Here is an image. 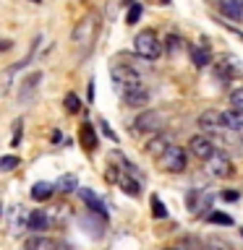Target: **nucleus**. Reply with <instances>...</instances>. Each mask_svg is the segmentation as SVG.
Masks as SVG:
<instances>
[{
	"instance_id": "nucleus-17",
	"label": "nucleus",
	"mask_w": 243,
	"mask_h": 250,
	"mask_svg": "<svg viewBox=\"0 0 243 250\" xmlns=\"http://www.w3.org/2000/svg\"><path fill=\"white\" fill-rule=\"evenodd\" d=\"M47 227H50V216H47L45 211H31V214H29V229L45 232Z\"/></svg>"
},
{
	"instance_id": "nucleus-33",
	"label": "nucleus",
	"mask_w": 243,
	"mask_h": 250,
	"mask_svg": "<svg viewBox=\"0 0 243 250\" xmlns=\"http://www.w3.org/2000/svg\"><path fill=\"white\" fill-rule=\"evenodd\" d=\"M222 198H225V201H238V193H235V190H225Z\"/></svg>"
},
{
	"instance_id": "nucleus-29",
	"label": "nucleus",
	"mask_w": 243,
	"mask_h": 250,
	"mask_svg": "<svg viewBox=\"0 0 243 250\" xmlns=\"http://www.w3.org/2000/svg\"><path fill=\"white\" fill-rule=\"evenodd\" d=\"M152 214H154L157 219H165V216H168V208L162 206V201L157 198V195H152Z\"/></svg>"
},
{
	"instance_id": "nucleus-14",
	"label": "nucleus",
	"mask_w": 243,
	"mask_h": 250,
	"mask_svg": "<svg viewBox=\"0 0 243 250\" xmlns=\"http://www.w3.org/2000/svg\"><path fill=\"white\" fill-rule=\"evenodd\" d=\"M222 128H227V130H243V112H241V109H235V107L225 109V112H222Z\"/></svg>"
},
{
	"instance_id": "nucleus-5",
	"label": "nucleus",
	"mask_w": 243,
	"mask_h": 250,
	"mask_svg": "<svg viewBox=\"0 0 243 250\" xmlns=\"http://www.w3.org/2000/svg\"><path fill=\"white\" fill-rule=\"evenodd\" d=\"M188 151H191L196 159L209 162L212 156L217 154V146H215V141H212V136H204V133H199V136H191V138H188Z\"/></svg>"
},
{
	"instance_id": "nucleus-13",
	"label": "nucleus",
	"mask_w": 243,
	"mask_h": 250,
	"mask_svg": "<svg viewBox=\"0 0 243 250\" xmlns=\"http://www.w3.org/2000/svg\"><path fill=\"white\" fill-rule=\"evenodd\" d=\"M219 13L230 21H241L243 19V3L241 0H219Z\"/></svg>"
},
{
	"instance_id": "nucleus-21",
	"label": "nucleus",
	"mask_w": 243,
	"mask_h": 250,
	"mask_svg": "<svg viewBox=\"0 0 243 250\" xmlns=\"http://www.w3.org/2000/svg\"><path fill=\"white\" fill-rule=\"evenodd\" d=\"M118 183H121V190L128 193L131 198H139V195H141V190H139V180H133L131 175H125V169H123V175H121V180H118Z\"/></svg>"
},
{
	"instance_id": "nucleus-34",
	"label": "nucleus",
	"mask_w": 243,
	"mask_h": 250,
	"mask_svg": "<svg viewBox=\"0 0 243 250\" xmlns=\"http://www.w3.org/2000/svg\"><path fill=\"white\" fill-rule=\"evenodd\" d=\"M162 250H178V248H162Z\"/></svg>"
},
{
	"instance_id": "nucleus-18",
	"label": "nucleus",
	"mask_w": 243,
	"mask_h": 250,
	"mask_svg": "<svg viewBox=\"0 0 243 250\" xmlns=\"http://www.w3.org/2000/svg\"><path fill=\"white\" fill-rule=\"evenodd\" d=\"M55 190H58L55 185L45 183V180H39V183H34V188H31V198H34V201H47Z\"/></svg>"
},
{
	"instance_id": "nucleus-10",
	"label": "nucleus",
	"mask_w": 243,
	"mask_h": 250,
	"mask_svg": "<svg viewBox=\"0 0 243 250\" xmlns=\"http://www.w3.org/2000/svg\"><path fill=\"white\" fill-rule=\"evenodd\" d=\"M215 73L219 81H230V78H235L241 73V68L235 65V58H227V55H222L217 62H215Z\"/></svg>"
},
{
	"instance_id": "nucleus-2",
	"label": "nucleus",
	"mask_w": 243,
	"mask_h": 250,
	"mask_svg": "<svg viewBox=\"0 0 243 250\" xmlns=\"http://www.w3.org/2000/svg\"><path fill=\"white\" fill-rule=\"evenodd\" d=\"M133 50H136L139 58H144V60H157L162 55V44H160V39H157L154 31H139L136 39H133Z\"/></svg>"
},
{
	"instance_id": "nucleus-3",
	"label": "nucleus",
	"mask_w": 243,
	"mask_h": 250,
	"mask_svg": "<svg viewBox=\"0 0 243 250\" xmlns=\"http://www.w3.org/2000/svg\"><path fill=\"white\" fill-rule=\"evenodd\" d=\"M113 81L121 86V91H128V89H136V86H144V78L136 68H131L128 62H115L113 65Z\"/></svg>"
},
{
	"instance_id": "nucleus-15",
	"label": "nucleus",
	"mask_w": 243,
	"mask_h": 250,
	"mask_svg": "<svg viewBox=\"0 0 243 250\" xmlns=\"http://www.w3.org/2000/svg\"><path fill=\"white\" fill-rule=\"evenodd\" d=\"M39 81H42V73H39V70H37V73H31V76H26V78H24V81H21V91H19L21 102H26V99L31 97V94L37 91Z\"/></svg>"
},
{
	"instance_id": "nucleus-22",
	"label": "nucleus",
	"mask_w": 243,
	"mask_h": 250,
	"mask_svg": "<svg viewBox=\"0 0 243 250\" xmlns=\"http://www.w3.org/2000/svg\"><path fill=\"white\" fill-rule=\"evenodd\" d=\"M178 250H207V245L196 237V234H183V237L178 240Z\"/></svg>"
},
{
	"instance_id": "nucleus-4",
	"label": "nucleus",
	"mask_w": 243,
	"mask_h": 250,
	"mask_svg": "<svg viewBox=\"0 0 243 250\" xmlns=\"http://www.w3.org/2000/svg\"><path fill=\"white\" fill-rule=\"evenodd\" d=\"M165 125H168V117H165L162 109H146L136 117L133 123V130L136 133H160Z\"/></svg>"
},
{
	"instance_id": "nucleus-25",
	"label": "nucleus",
	"mask_w": 243,
	"mask_h": 250,
	"mask_svg": "<svg viewBox=\"0 0 243 250\" xmlns=\"http://www.w3.org/2000/svg\"><path fill=\"white\" fill-rule=\"evenodd\" d=\"M141 3H131V8H128V13H125V23L128 26H133V23H139V19H141Z\"/></svg>"
},
{
	"instance_id": "nucleus-7",
	"label": "nucleus",
	"mask_w": 243,
	"mask_h": 250,
	"mask_svg": "<svg viewBox=\"0 0 243 250\" xmlns=\"http://www.w3.org/2000/svg\"><path fill=\"white\" fill-rule=\"evenodd\" d=\"M78 195H81V201L86 203V208H89L92 214L107 219V206H105V201H102L99 195L92 190V188H78Z\"/></svg>"
},
{
	"instance_id": "nucleus-20",
	"label": "nucleus",
	"mask_w": 243,
	"mask_h": 250,
	"mask_svg": "<svg viewBox=\"0 0 243 250\" xmlns=\"http://www.w3.org/2000/svg\"><path fill=\"white\" fill-rule=\"evenodd\" d=\"M52 248H55V242L50 237H45L42 232H37L34 237L26 240V250H52Z\"/></svg>"
},
{
	"instance_id": "nucleus-1",
	"label": "nucleus",
	"mask_w": 243,
	"mask_h": 250,
	"mask_svg": "<svg viewBox=\"0 0 243 250\" xmlns=\"http://www.w3.org/2000/svg\"><path fill=\"white\" fill-rule=\"evenodd\" d=\"M97 34H99V13L92 11V13H86L84 19L73 26V34H71V39H73V44H76L81 52H89L92 44H94V39H97Z\"/></svg>"
},
{
	"instance_id": "nucleus-31",
	"label": "nucleus",
	"mask_w": 243,
	"mask_h": 250,
	"mask_svg": "<svg viewBox=\"0 0 243 250\" xmlns=\"http://www.w3.org/2000/svg\"><path fill=\"white\" fill-rule=\"evenodd\" d=\"M78 107H81V102H78L76 94H66V109H68V112H71V115L78 112Z\"/></svg>"
},
{
	"instance_id": "nucleus-26",
	"label": "nucleus",
	"mask_w": 243,
	"mask_h": 250,
	"mask_svg": "<svg viewBox=\"0 0 243 250\" xmlns=\"http://www.w3.org/2000/svg\"><path fill=\"white\" fill-rule=\"evenodd\" d=\"M209 222H212V224H222V227H233V216L219 214V211H212V214H209Z\"/></svg>"
},
{
	"instance_id": "nucleus-32",
	"label": "nucleus",
	"mask_w": 243,
	"mask_h": 250,
	"mask_svg": "<svg viewBox=\"0 0 243 250\" xmlns=\"http://www.w3.org/2000/svg\"><path fill=\"white\" fill-rule=\"evenodd\" d=\"M102 133H105V136H107L110 141H118V136H115V133H113V128H110V125H107L105 120H102Z\"/></svg>"
},
{
	"instance_id": "nucleus-12",
	"label": "nucleus",
	"mask_w": 243,
	"mask_h": 250,
	"mask_svg": "<svg viewBox=\"0 0 243 250\" xmlns=\"http://www.w3.org/2000/svg\"><path fill=\"white\" fill-rule=\"evenodd\" d=\"M123 99L128 107H146L149 104V89L146 86H136V89L123 91Z\"/></svg>"
},
{
	"instance_id": "nucleus-16",
	"label": "nucleus",
	"mask_w": 243,
	"mask_h": 250,
	"mask_svg": "<svg viewBox=\"0 0 243 250\" xmlns=\"http://www.w3.org/2000/svg\"><path fill=\"white\" fill-rule=\"evenodd\" d=\"M168 146H170V138H168V136H162V133H160V136H154V138L146 144V151L152 154L154 159H160V156L165 154V148H168Z\"/></svg>"
},
{
	"instance_id": "nucleus-9",
	"label": "nucleus",
	"mask_w": 243,
	"mask_h": 250,
	"mask_svg": "<svg viewBox=\"0 0 243 250\" xmlns=\"http://www.w3.org/2000/svg\"><path fill=\"white\" fill-rule=\"evenodd\" d=\"M207 169H209L215 177H230V175H233V164H230V159H227L225 154H219V151L207 162Z\"/></svg>"
},
{
	"instance_id": "nucleus-19",
	"label": "nucleus",
	"mask_w": 243,
	"mask_h": 250,
	"mask_svg": "<svg viewBox=\"0 0 243 250\" xmlns=\"http://www.w3.org/2000/svg\"><path fill=\"white\" fill-rule=\"evenodd\" d=\"M78 138H81V146L86 148V151H94L97 148V136H94V128L89 123L81 125V133H78Z\"/></svg>"
},
{
	"instance_id": "nucleus-11",
	"label": "nucleus",
	"mask_w": 243,
	"mask_h": 250,
	"mask_svg": "<svg viewBox=\"0 0 243 250\" xmlns=\"http://www.w3.org/2000/svg\"><path fill=\"white\" fill-rule=\"evenodd\" d=\"M196 123H199V128L204 133H215V130L222 128V112H217V109H204Z\"/></svg>"
},
{
	"instance_id": "nucleus-30",
	"label": "nucleus",
	"mask_w": 243,
	"mask_h": 250,
	"mask_svg": "<svg viewBox=\"0 0 243 250\" xmlns=\"http://www.w3.org/2000/svg\"><path fill=\"white\" fill-rule=\"evenodd\" d=\"M19 156H3V159H0V169H3V172H11V169H16V167H19Z\"/></svg>"
},
{
	"instance_id": "nucleus-6",
	"label": "nucleus",
	"mask_w": 243,
	"mask_h": 250,
	"mask_svg": "<svg viewBox=\"0 0 243 250\" xmlns=\"http://www.w3.org/2000/svg\"><path fill=\"white\" fill-rule=\"evenodd\" d=\"M157 162H160L162 169H168V172H183L186 169V151L180 146H172L170 144Z\"/></svg>"
},
{
	"instance_id": "nucleus-23",
	"label": "nucleus",
	"mask_w": 243,
	"mask_h": 250,
	"mask_svg": "<svg viewBox=\"0 0 243 250\" xmlns=\"http://www.w3.org/2000/svg\"><path fill=\"white\" fill-rule=\"evenodd\" d=\"M188 52H191L196 68H204L209 62V50H204V47H199V44H188Z\"/></svg>"
},
{
	"instance_id": "nucleus-28",
	"label": "nucleus",
	"mask_w": 243,
	"mask_h": 250,
	"mask_svg": "<svg viewBox=\"0 0 243 250\" xmlns=\"http://www.w3.org/2000/svg\"><path fill=\"white\" fill-rule=\"evenodd\" d=\"M230 107H235V109L243 112V86H238V89L230 91Z\"/></svg>"
},
{
	"instance_id": "nucleus-27",
	"label": "nucleus",
	"mask_w": 243,
	"mask_h": 250,
	"mask_svg": "<svg viewBox=\"0 0 243 250\" xmlns=\"http://www.w3.org/2000/svg\"><path fill=\"white\" fill-rule=\"evenodd\" d=\"M207 250H233V245L227 240H222V237H212L207 242Z\"/></svg>"
},
{
	"instance_id": "nucleus-24",
	"label": "nucleus",
	"mask_w": 243,
	"mask_h": 250,
	"mask_svg": "<svg viewBox=\"0 0 243 250\" xmlns=\"http://www.w3.org/2000/svg\"><path fill=\"white\" fill-rule=\"evenodd\" d=\"M55 188H58L60 193H73L76 188H78V177H76V175H63Z\"/></svg>"
},
{
	"instance_id": "nucleus-8",
	"label": "nucleus",
	"mask_w": 243,
	"mask_h": 250,
	"mask_svg": "<svg viewBox=\"0 0 243 250\" xmlns=\"http://www.w3.org/2000/svg\"><path fill=\"white\" fill-rule=\"evenodd\" d=\"M186 206L194 211V214H201L204 208H212V193L201 190V188H196L186 195Z\"/></svg>"
}]
</instances>
